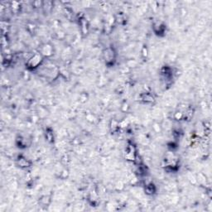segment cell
I'll list each match as a JSON object with an SVG mask.
<instances>
[{
	"instance_id": "obj_1",
	"label": "cell",
	"mask_w": 212,
	"mask_h": 212,
	"mask_svg": "<svg viewBox=\"0 0 212 212\" xmlns=\"http://www.w3.org/2000/svg\"><path fill=\"white\" fill-rule=\"evenodd\" d=\"M43 58L44 57L41 56L40 53H36L35 55L31 56L26 63L27 68L28 70H35L36 68H38L39 66H41V64L43 62Z\"/></svg>"
},
{
	"instance_id": "obj_2",
	"label": "cell",
	"mask_w": 212,
	"mask_h": 212,
	"mask_svg": "<svg viewBox=\"0 0 212 212\" xmlns=\"http://www.w3.org/2000/svg\"><path fill=\"white\" fill-rule=\"evenodd\" d=\"M104 61L106 65L112 66L114 65L116 60V52L113 47H107L103 51Z\"/></svg>"
},
{
	"instance_id": "obj_3",
	"label": "cell",
	"mask_w": 212,
	"mask_h": 212,
	"mask_svg": "<svg viewBox=\"0 0 212 212\" xmlns=\"http://www.w3.org/2000/svg\"><path fill=\"white\" fill-rule=\"evenodd\" d=\"M39 53L43 57H50L54 54V48L51 44L46 43L41 46Z\"/></svg>"
},
{
	"instance_id": "obj_4",
	"label": "cell",
	"mask_w": 212,
	"mask_h": 212,
	"mask_svg": "<svg viewBox=\"0 0 212 212\" xmlns=\"http://www.w3.org/2000/svg\"><path fill=\"white\" fill-rule=\"evenodd\" d=\"M16 162H17V165L22 169H26L31 167V162L27 160L23 156H18L16 160Z\"/></svg>"
},
{
	"instance_id": "obj_5",
	"label": "cell",
	"mask_w": 212,
	"mask_h": 212,
	"mask_svg": "<svg viewBox=\"0 0 212 212\" xmlns=\"http://www.w3.org/2000/svg\"><path fill=\"white\" fill-rule=\"evenodd\" d=\"M141 99L146 104H149V103H153L154 102L155 99L154 97L150 93H144L143 94H141Z\"/></svg>"
},
{
	"instance_id": "obj_6",
	"label": "cell",
	"mask_w": 212,
	"mask_h": 212,
	"mask_svg": "<svg viewBox=\"0 0 212 212\" xmlns=\"http://www.w3.org/2000/svg\"><path fill=\"white\" fill-rule=\"evenodd\" d=\"M80 28H81V31L84 35L87 34L89 31V25L87 21L85 20L84 17L80 18Z\"/></svg>"
},
{
	"instance_id": "obj_7",
	"label": "cell",
	"mask_w": 212,
	"mask_h": 212,
	"mask_svg": "<svg viewBox=\"0 0 212 212\" xmlns=\"http://www.w3.org/2000/svg\"><path fill=\"white\" fill-rule=\"evenodd\" d=\"M145 192L148 194V195H153L156 192V186H154L153 183H148L146 186H145Z\"/></svg>"
},
{
	"instance_id": "obj_8",
	"label": "cell",
	"mask_w": 212,
	"mask_h": 212,
	"mask_svg": "<svg viewBox=\"0 0 212 212\" xmlns=\"http://www.w3.org/2000/svg\"><path fill=\"white\" fill-rule=\"evenodd\" d=\"M109 128L112 132L114 133H116L118 130L120 129V124H119V122H118L117 120L115 119H112L110 121V124H109Z\"/></svg>"
},
{
	"instance_id": "obj_9",
	"label": "cell",
	"mask_w": 212,
	"mask_h": 212,
	"mask_svg": "<svg viewBox=\"0 0 212 212\" xmlns=\"http://www.w3.org/2000/svg\"><path fill=\"white\" fill-rule=\"evenodd\" d=\"M42 8L45 13H49L51 12L52 9V2H49V1H47V2H43L42 3Z\"/></svg>"
},
{
	"instance_id": "obj_10",
	"label": "cell",
	"mask_w": 212,
	"mask_h": 212,
	"mask_svg": "<svg viewBox=\"0 0 212 212\" xmlns=\"http://www.w3.org/2000/svg\"><path fill=\"white\" fill-rule=\"evenodd\" d=\"M10 8L13 13H17L18 11L20 10V4H19V3H17V2H12V3H11Z\"/></svg>"
},
{
	"instance_id": "obj_11",
	"label": "cell",
	"mask_w": 212,
	"mask_h": 212,
	"mask_svg": "<svg viewBox=\"0 0 212 212\" xmlns=\"http://www.w3.org/2000/svg\"><path fill=\"white\" fill-rule=\"evenodd\" d=\"M46 139L50 143H52L54 141V135H53V133L50 129L46 130Z\"/></svg>"
},
{
	"instance_id": "obj_12",
	"label": "cell",
	"mask_w": 212,
	"mask_h": 212,
	"mask_svg": "<svg viewBox=\"0 0 212 212\" xmlns=\"http://www.w3.org/2000/svg\"><path fill=\"white\" fill-rule=\"evenodd\" d=\"M51 202V199L48 196H44L41 198V203L43 206H47Z\"/></svg>"
},
{
	"instance_id": "obj_13",
	"label": "cell",
	"mask_w": 212,
	"mask_h": 212,
	"mask_svg": "<svg viewBox=\"0 0 212 212\" xmlns=\"http://www.w3.org/2000/svg\"><path fill=\"white\" fill-rule=\"evenodd\" d=\"M142 56H143V58H147L148 57V47H147V46H143V49H142Z\"/></svg>"
}]
</instances>
